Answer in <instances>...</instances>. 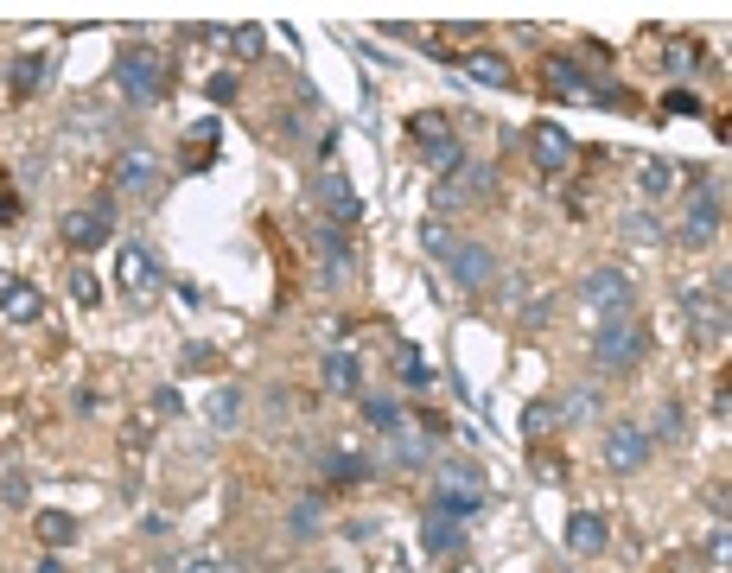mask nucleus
<instances>
[{"label": "nucleus", "instance_id": "21", "mask_svg": "<svg viewBox=\"0 0 732 573\" xmlns=\"http://www.w3.org/2000/svg\"><path fill=\"white\" fill-rule=\"evenodd\" d=\"M688 312H694V338L701 344H726V300H701V293H694Z\"/></svg>", "mask_w": 732, "mask_h": 573}, {"label": "nucleus", "instance_id": "49", "mask_svg": "<svg viewBox=\"0 0 732 573\" xmlns=\"http://www.w3.org/2000/svg\"><path fill=\"white\" fill-rule=\"evenodd\" d=\"M211 166V153H198V147H185V160H179V172H204Z\"/></svg>", "mask_w": 732, "mask_h": 573}, {"label": "nucleus", "instance_id": "25", "mask_svg": "<svg viewBox=\"0 0 732 573\" xmlns=\"http://www.w3.org/2000/svg\"><path fill=\"white\" fill-rule=\"evenodd\" d=\"M643 433H650V446H656V440H662V446H675V440L688 433V421H682V402H662V408L650 414V427H643Z\"/></svg>", "mask_w": 732, "mask_h": 573}, {"label": "nucleus", "instance_id": "8", "mask_svg": "<svg viewBox=\"0 0 732 573\" xmlns=\"http://www.w3.org/2000/svg\"><path fill=\"white\" fill-rule=\"evenodd\" d=\"M446 268H452V281H459L465 293H484L497 281V249H484V242H459Z\"/></svg>", "mask_w": 732, "mask_h": 573}, {"label": "nucleus", "instance_id": "26", "mask_svg": "<svg viewBox=\"0 0 732 573\" xmlns=\"http://www.w3.org/2000/svg\"><path fill=\"white\" fill-rule=\"evenodd\" d=\"M433 478H440V491H484V472H478L472 459H446Z\"/></svg>", "mask_w": 732, "mask_h": 573}, {"label": "nucleus", "instance_id": "52", "mask_svg": "<svg viewBox=\"0 0 732 573\" xmlns=\"http://www.w3.org/2000/svg\"><path fill=\"white\" fill-rule=\"evenodd\" d=\"M32 573H64V561H58V554H45V561L32 567Z\"/></svg>", "mask_w": 732, "mask_h": 573}, {"label": "nucleus", "instance_id": "32", "mask_svg": "<svg viewBox=\"0 0 732 573\" xmlns=\"http://www.w3.org/2000/svg\"><path fill=\"white\" fill-rule=\"evenodd\" d=\"M395 376H402V382H408V389H427V382H433V370H427V357H421V351H414V344H402V351H395Z\"/></svg>", "mask_w": 732, "mask_h": 573}, {"label": "nucleus", "instance_id": "1", "mask_svg": "<svg viewBox=\"0 0 732 573\" xmlns=\"http://www.w3.org/2000/svg\"><path fill=\"white\" fill-rule=\"evenodd\" d=\"M643 357H650V332H643L631 312H605V319H592V363H599L605 376H637Z\"/></svg>", "mask_w": 732, "mask_h": 573}, {"label": "nucleus", "instance_id": "9", "mask_svg": "<svg viewBox=\"0 0 732 573\" xmlns=\"http://www.w3.org/2000/svg\"><path fill=\"white\" fill-rule=\"evenodd\" d=\"M109 236H115V211H109V204H83V211L64 217V242H71V249H102Z\"/></svg>", "mask_w": 732, "mask_h": 573}, {"label": "nucleus", "instance_id": "41", "mask_svg": "<svg viewBox=\"0 0 732 573\" xmlns=\"http://www.w3.org/2000/svg\"><path fill=\"white\" fill-rule=\"evenodd\" d=\"M662 115H701V96H688V90L662 96Z\"/></svg>", "mask_w": 732, "mask_h": 573}, {"label": "nucleus", "instance_id": "2", "mask_svg": "<svg viewBox=\"0 0 732 573\" xmlns=\"http://www.w3.org/2000/svg\"><path fill=\"white\" fill-rule=\"evenodd\" d=\"M115 90L128 96L134 109H153V102L166 96V58H160V51H147V45L121 51V58H115Z\"/></svg>", "mask_w": 732, "mask_h": 573}, {"label": "nucleus", "instance_id": "12", "mask_svg": "<svg viewBox=\"0 0 732 573\" xmlns=\"http://www.w3.org/2000/svg\"><path fill=\"white\" fill-rule=\"evenodd\" d=\"M242 408H249V395H242L236 382H223V389H211V395H204V421H211L217 433L242 427Z\"/></svg>", "mask_w": 732, "mask_h": 573}, {"label": "nucleus", "instance_id": "7", "mask_svg": "<svg viewBox=\"0 0 732 573\" xmlns=\"http://www.w3.org/2000/svg\"><path fill=\"white\" fill-rule=\"evenodd\" d=\"M650 433H643L637 421H612V433H605V465H612V472H643V465H650Z\"/></svg>", "mask_w": 732, "mask_h": 573}, {"label": "nucleus", "instance_id": "44", "mask_svg": "<svg viewBox=\"0 0 732 573\" xmlns=\"http://www.w3.org/2000/svg\"><path fill=\"white\" fill-rule=\"evenodd\" d=\"M440 134H446V121H440V115H414V141H421V147H427V141H440Z\"/></svg>", "mask_w": 732, "mask_h": 573}, {"label": "nucleus", "instance_id": "37", "mask_svg": "<svg viewBox=\"0 0 732 573\" xmlns=\"http://www.w3.org/2000/svg\"><path fill=\"white\" fill-rule=\"evenodd\" d=\"M624 236H631V242H662L656 211H631V217H624Z\"/></svg>", "mask_w": 732, "mask_h": 573}, {"label": "nucleus", "instance_id": "30", "mask_svg": "<svg viewBox=\"0 0 732 573\" xmlns=\"http://www.w3.org/2000/svg\"><path fill=\"white\" fill-rule=\"evenodd\" d=\"M363 421L382 427V433H395V427H402V402H395V395H363Z\"/></svg>", "mask_w": 732, "mask_h": 573}, {"label": "nucleus", "instance_id": "23", "mask_svg": "<svg viewBox=\"0 0 732 573\" xmlns=\"http://www.w3.org/2000/svg\"><path fill=\"white\" fill-rule=\"evenodd\" d=\"M637 185H643V198H669V191L682 185V166H675V160H643Z\"/></svg>", "mask_w": 732, "mask_h": 573}, {"label": "nucleus", "instance_id": "43", "mask_svg": "<svg viewBox=\"0 0 732 573\" xmlns=\"http://www.w3.org/2000/svg\"><path fill=\"white\" fill-rule=\"evenodd\" d=\"M153 408H160V414H185V395L172 389V382H160V389H153Z\"/></svg>", "mask_w": 732, "mask_h": 573}, {"label": "nucleus", "instance_id": "39", "mask_svg": "<svg viewBox=\"0 0 732 573\" xmlns=\"http://www.w3.org/2000/svg\"><path fill=\"white\" fill-rule=\"evenodd\" d=\"M707 561H713V573H726V561H732V535H726V523H713V535H707Z\"/></svg>", "mask_w": 732, "mask_h": 573}, {"label": "nucleus", "instance_id": "38", "mask_svg": "<svg viewBox=\"0 0 732 573\" xmlns=\"http://www.w3.org/2000/svg\"><path fill=\"white\" fill-rule=\"evenodd\" d=\"M230 45H236V58H261V51H268V32H261V26H236Z\"/></svg>", "mask_w": 732, "mask_h": 573}, {"label": "nucleus", "instance_id": "35", "mask_svg": "<svg viewBox=\"0 0 732 573\" xmlns=\"http://www.w3.org/2000/svg\"><path fill=\"white\" fill-rule=\"evenodd\" d=\"M522 427H529L535 440H542V433L561 427V408H554V402H529V408H522Z\"/></svg>", "mask_w": 732, "mask_h": 573}, {"label": "nucleus", "instance_id": "16", "mask_svg": "<svg viewBox=\"0 0 732 573\" xmlns=\"http://www.w3.org/2000/svg\"><path fill=\"white\" fill-rule=\"evenodd\" d=\"M153 179H160V160H153V153L128 147V153L115 160V185H121V191H153Z\"/></svg>", "mask_w": 732, "mask_h": 573}, {"label": "nucleus", "instance_id": "42", "mask_svg": "<svg viewBox=\"0 0 732 573\" xmlns=\"http://www.w3.org/2000/svg\"><path fill=\"white\" fill-rule=\"evenodd\" d=\"M0 497H7V503H13V510H20V503L32 497V484H26L20 472H7V478H0Z\"/></svg>", "mask_w": 732, "mask_h": 573}, {"label": "nucleus", "instance_id": "31", "mask_svg": "<svg viewBox=\"0 0 732 573\" xmlns=\"http://www.w3.org/2000/svg\"><path fill=\"white\" fill-rule=\"evenodd\" d=\"M45 71H51V58H45V51H26V58L13 64V90H20V96H32V90L45 83Z\"/></svg>", "mask_w": 732, "mask_h": 573}, {"label": "nucleus", "instance_id": "6", "mask_svg": "<svg viewBox=\"0 0 732 573\" xmlns=\"http://www.w3.org/2000/svg\"><path fill=\"white\" fill-rule=\"evenodd\" d=\"M726 230V191L720 185H694V204H688V223H682V242L688 249H707L713 236Z\"/></svg>", "mask_w": 732, "mask_h": 573}, {"label": "nucleus", "instance_id": "10", "mask_svg": "<svg viewBox=\"0 0 732 573\" xmlns=\"http://www.w3.org/2000/svg\"><path fill=\"white\" fill-rule=\"evenodd\" d=\"M529 147H535V166L542 172H567V160H573V134L561 128V121H535Z\"/></svg>", "mask_w": 732, "mask_h": 573}, {"label": "nucleus", "instance_id": "22", "mask_svg": "<svg viewBox=\"0 0 732 573\" xmlns=\"http://www.w3.org/2000/svg\"><path fill=\"white\" fill-rule=\"evenodd\" d=\"M287 535L293 542H312V535H325V497H300L287 510Z\"/></svg>", "mask_w": 732, "mask_h": 573}, {"label": "nucleus", "instance_id": "51", "mask_svg": "<svg viewBox=\"0 0 732 573\" xmlns=\"http://www.w3.org/2000/svg\"><path fill=\"white\" fill-rule=\"evenodd\" d=\"M179 573H223V567H217V561H204V554H198V561H185Z\"/></svg>", "mask_w": 732, "mask_h": 573}, {"label": "nucleus", "instance_id": "19", "mask_svg": "<svg viewBox=\"0 0 732 573\" xmlns=\"http://www.w3.org/2000/svg\"><path fill=\"white\" fill-rule=\"evenodd\" d=\"M421 542H427L433 554H465V523H452V516L427 510V523H421Z\"/></svg>", "mask_w": 732, "mask_h": 573}, {"label": "nucleus", "instance_id": "5", "mask_svg": "<svg viewBox=\"0 0 732 573\" xmlns=\"http://www.w3.org/2000/svg\"><path fill=\"white\" fill-rule=\"evenodd\" d=\"M312 198H319V211L331 230H357V217H363V198L351 191V179H344L338 166H325L319 179H312Z\"/></svg>", "mask_w": 732, "mask_h": 573}, {"label": "nucleus", "instance_id": "18", "mask_svg": "<svg viewBox=\"0 0 732 573\" xmlns=\"http://www.w3.org/2000/svg\"><path fill=\"white\" fill-rule=\"evenodd\" d=\"M312 242H319V255H325V281H344L357 262H351V242H344V230H331V223H319L312 230Z\"/></svg>", "mask_w": 732, "mask_h": 573}, {"label": "nucleus", "instance_id": "4", "mask_svg": "<svg viewBox=\"0 0 732 573\" xmlns=\"http://www.w3.org/2000/svg\"><path fill=\"white\" fill-rule=\"evenodd\" d=\"M580 306L592 312V319H605V312H631V274H624L618 262H599L580 274Z\"/></svg>", "mask_w": 732, "mask_h": 573}, {"label": "nucleus", "instance_id": "3", "mask_svg": "<svg viewBox=\"0 0 732 573\" xmlns=\"http://www.w3.org/2000/svg\"><path fill=\"white\" fill-rule=\"evenodd\" d=\"M115 281H121V293H128V306H153L166 293V268H160V255H153V249H141V242H121Z\"/></svg>", "mask_w": 732, "mask_h": 573}, {"label": "nucleus", "instance_id": "14", "mask_svg": "<svg viewBox=\"0 0 732 573\" xmlns=\"http://www.w3.org/2000/svg\"><path fill=\"white\" fill-rule=\"evenodd\" d=\"M605 542H612L605 516H592V510H573V516H567V548H573V554H605Z\"/></svg>", "mask_w": 732, "mask_h": 573}, {"label": "nucleus", "instance_id": "24", "mask_svg": "<svg viewBox=\"0 0 732 573\" xmlns=\"http://www.w3.org/2000/svg\"><path fill=\"white\" fill-rule=\"evenodd\" d=\"M421 160H427L433 172H440V179H452V172L465 166V147H459V134H440V141H427V147H421Z\"/></svg>", "mask_w": 732, "mask_h": 573}, {"label": "nucleus", "instance_id": "46", "mask_svg": "<svg viewBox=\"0 0 732 573\" xmlns=\"http://www.w3.org/2000/svg\"><path fill=\"white\" fill-rule=\"evenodd\" d=\"M141 535H172V516H160V510H147V516H141Z\"/></svg>", "mask_w": 732, "mask_h": 573}, {"label": "nucleus", "instance_id": "15", "mask_svg": "<svg viewBox=\"0 0 732 573\" xmlns=\"http://www.w3.org/2000/svg\"><path fill=\"white\" fill-rule=\"evenodd\" d=\"M433 440H440V433H408V427H395V433H389V459L408 465V472H421V465H433Z\"/></svg>", "mask_w": 732, "mask_h": 573}, {"label": "nucleus", "instance_id": "17", "mask_svg": "<svg viewBox=\"0 0 732 573\" xmlns=\"http://www.w3.org/2000/svg\"><path fill=\"white\" fill-rule=\"evenodd\" d=\"M459 71L472 77V83H484V90H516V71L497 58V51H472V58H465Z\"/></svg>", "mask_w": 732, "mask_h": 573}, {"label": "nucleus", "instance_id": "50", "mask_svg": "<svg viewBox=\"0 0 732 573\" xmlns=\"http://www.w3.org/2000/svg\"><path fill=\"white\" fill-rule=\"evenodd\" d=\"M0 223H20V204H13V191H0Z\"/></svg>", "mask_w": 732, "mask_h": 573}, {"label": "nucleus", "instance_id": "27", "mask_svg": "<svg viewBox=\"0 0 732 573\" xmlns=\"http://www.w3.org/2000/svg\"><path fill=\"white\" fill-rule=\"evenodd\" d=\"M32 529H39V542H45V548H71V542H77V523H71L64 510H45Z\"/></svg>", "mask_w": 732, "mask_h": 573}, {"label": "nucleus", "instance_id": "34", "mask_svg": "<svg viewBox=\"0 0 732 573\" xmlns=\"http://www.w3.org/2000/svg\"><path fill=\"white\" fill-rule=\"evenodd\" d=\"M662 71H675V77H688V71H701V45H688V39H669V51H662Z\"/></svg>", "mask_w": 732, "mask_h": 573}, {"label": "nucleus", "instance_id": "36", "mask_svg": "<svg viewBox=\"0 0 732 573\" xmlns=\"http://www.w3.org/2000/svg\"><path fill=\"white\" fill-rule=\"evenodd\" d=\"M592 414H599V389H573L561 402V421H592Z\"/></svg>", "mask_w": 732, "mask_h": 573}, {"label": "nucleus", "instance_id": "11", "mask_svg": "<svg viewBox=\"0 0 732 573\" xmlns=\"http://www.w3.org/2000/svg\"><path fill=\"white\" fill-rule=\"evenodd\" d=\"M0 319H7V325H39L45 319V293L32 281H13L7 293H0Z\"/></svg>", "mask_w": 732, "mask_h": 573}, {"label": "nucleus", "instance_id": "48", "mask_svg": "<svg viewBox=\"0 0 732 573\" xmlns=\"http://www.w3.org/2000/svg\"><path fill=\"white\" fill-rule=\"evenodd\" d=\"M567 472V465H554L548 453H535V478H542V484H554V478H561Z\"/></svg>", "mask_w": 732, "mask_h": 573}, {"label": "nucleus", "instance_id": "33", "mask_svg": "<svg viewBox=\"0 0 732 573\" xmlns=\"http://www.w3.org/2000/svg\"><path fill=\"white\" fill-rule=\"evenodd\" d=\"M465 172V166H459ZM459 172H452V179H440V185H433V211H465V204H472V191H465V179H459Z\"/></svg>", "mask_w": 732, "mask_h": 573}, {"label": "nucleus", "instance_id": "13", "mask_svg": "<svg viewBox=\"0 0 732 573\" xmlns=\"http://www.w3.org/2000/svg\"><path fill=\"white\" fill-rule=\"evenodd\" d=\"M325 478L331 484H370L376 478V459L370 453H351V446H331V453H325Z\"/></svg>", "mask_w": 732, "mask_h": 573}, {"label": "nucleus", "instance_id": "29", "mask_svg": "<svg viewBox=\"0 0 732 573\" xmlns=\"http://www.w3.org/2000/svg\"><path fill=\"white\" fill-rule=\"evenodd\" d=\"M421 249H427V255H440V262H452L459 236H452V223H446V217H427V223H421Z\"/></svg>", "mask_w": 732, "mask_h": 573}, {"label": "nucleus", "instance_id": "45", "mask_svg": "<svg viewBox=\"0 0 732 573\" xmlns=\"http://www.w3.org/2000/svg\"><path fill=\"white\" fill-rule=\"evenodd\" d=\"M211 102H236V77H230V71L211 77Z\"/></svg>", "mask_w": 732, "mask_h": 573}, {"label": "nucleus", "instance_id": "47", "mask_svg": "<svg viewBox=\"0 0 732 573\" xmlns=\"http://www.w3.org/2000/svg\"><path fill=\"white\" fill-rule=\"evenodd\" d=\"M344 535H351V542H370V535H376V516H357V523H344Z\"/></svg>", "mask_w": 732, "mask_h": 573}, {"label": "nucleus", "instance_id": "20", "mask_svg": "<svg viewBox=\"0 0 732 573\" xmlns=\"http://www.w3.org/2000/svg\"><path fill=\"white\" fill-rule=\"evenodd\" d=\"M325 389L331 395H363V363L351 351H331L325 357Z\"/></svg>", "mask_w": 732, "mask_h": 573}, {"label": "nucleus", "instance_id": "53", "mask_svg": "<svg viewBox=\"0 0 732 573\" xmlns=\"http://www.w3.org/2000/svg\"><path fill=\"white\" fill-rule=\"evenodd\" d=\"M13 281H20V274H13V268H0V293H7V287H13Z\"/></svg>", "mask_w": 732, "mask_h": 573}, {"label": "nucleus", "instance_id": "40", "mask_svg": "<svg viewBox=\"0 0 732 573\" xmlns=\"http://www.w3.org/2000/svg\"><path fill=\"white\" fill-rule=\"evenodd\" d=\"M71 300H77V306H102V287H96V274H90V268H77V274H71Z\"/></svg>", "mask_w": 732, "mask_h": 573}, {"label": "nucleus", "instance_id": "28", "mask_svg": "<svg viewBox=\"0 0 732 573\" xmlns=\"http://www.w3.org/2000/svg\"><path fill=\"white\" fill-rule=\"evenodd\" d=\"M433 510L452 516V523H465V516L484 510V491H440V497H433Z\"/></svg>", "mask_w": 732, "mask_h": 573}]
</instances>
